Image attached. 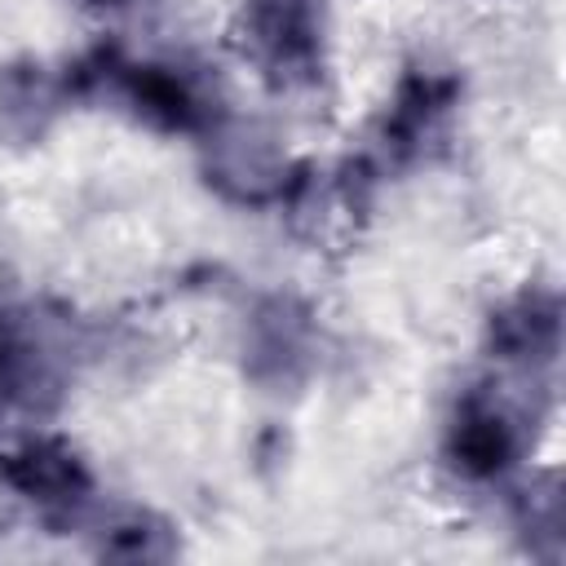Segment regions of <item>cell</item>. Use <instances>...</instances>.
I'll return each mask as SVG.
<instances>
[{
    "instance_id": "6da1fadb",
    "label": "cell",
    "mask_w": 566,
    "mask_h": 566,
    "mask_svg": "<svg viewBox=\"0 0 566 566\" xmlns=\"http://www.w3.org/2000/svg\"><path fill=\"white\" fill-rule=\"evenodd\" d=\"M256 40L279 62H301L314 49V18L305 0H256Z\"/></svg>"
},
{
    "instance_id": "7a4b0ae2",
    "label": "cell",
    "mask_w": 566,
    "mask_h": 566,
    "mask_svg": "<svg viewBox=\"0 0 566 566\" xmlns=\"http://www.w3.org/2000/svg\"><path fill=\"white\" fill-rule=\"evenodd\" d=\"M455 447H460V460L473 469V473H495L500 464H504V455H509V424L495 416V411H478V416H469L464 424H460V438H455Z\"/></svg>"
}]
</instances>
